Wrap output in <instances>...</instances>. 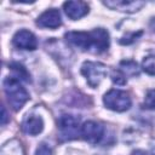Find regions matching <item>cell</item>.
Returning <instances> with one entry per match:
<instances>
[{
  "label": "cell",
  "instance_id": "52a82bcc",
  "mask_svg": "<svg viewBox=\"0 0 155 155\" xmlns=\"http://www.w3.org/2000/svg\"><path fill=\"white\" fill-rule=\"evenodd\" d=\"M12 44L17 48L29 50V51H33L38 47V40H36L35 35L27 29L18 30L12 38Z\"/></svg>",
  "mask_w": 155,
  "mask_h": 155
},
{
  "label": "cell",
  "instance_id": "6da1fadb",
  "mask_svg": "<svg viewBox=\"0 0 155 155\" xmlns=\"http://www.w3.org/2000/svg\"><path fill=\"white\" fill-rule=\"evenodd\" d=\"M64 38L69 44L93 53H102L109 47V34L103 28L91 31H68Z\"/></svg>",
  "mask_w": 155,
  "mask_h": 155
},
{
  "label": "cell",
  "instance_id": "ac0fdd59",
  "mask_svg": "<svg viewBox=\"0 0 155 155\" xmlns=\"http://www.w3.org/2000/svg\"><path fill=\"white\" fill-rule=\"evenodd\" d=\"M142 35V31H137V33H131L130 35H125L124 38H121L120 39V44H122V45H128V44H131V42H133L138 36H140Z\"/></svg>",
  "mask_w": 155,
  "mask_h": 155
},
{
  "label": "cell",
  "instance_id": "3957f363",
  "mask_svg": "<svg viewBox=\"0 0 155 155\" xmlns=\"http://www.w3.org/2000/svg\"><path fill=\"white\" fill-rule=\"evenodd\" d=\"M81 74L86 78L87 84L92 87L96 88L99 86L101 81L108 75V68L103 63L99 62H84L81 65Z\"/></svg>",
  "mask_w": 155,
  "mask_h": 155
},
{
  "label": "cell",
  "instance_id": "5b68a950",
  "mask_svg": "<svg viewBox=\"0 0 155 155\" xmlns=\"http://www.w3.org/2000/svg\"><path fill=\"white\" fill-rule=\"evenodd\" d=\"M57 127L59 132L61 140H71L78 138L79 132L81 131L79 126V119L74 115L63 114L57 120Z\"/></svg>",
  "mask_w": 155,
  "mask_h": 155
},
{
  "label": "cell",
  "instance_id": "7a4b0ae2",
  "mask_svg": "<svg viewBox=\"0 0 155 155\" xmlns=\"http://www.w3.org/2000/svg\"><path fill=\"white\" fill-rule=\"evenodd\" d=\"M4 90H5V93H6L10 105L16 111L19 110L25 104V102L29 99L28 91L21 85L19 80H17L16 78H12V76L5 78Z\"/></svg>",
  "mask_w": 155,
  "mask_h": 155
},
{
  "label": "cell",
  "instance_id": "9c48e42d",
  "mask_svg": "<svg viewBox=\"0 0 155 155\" xmlns=\"http://www.w3.org/2000/svg\"><path fill=\"white\" fill-rule=\"evenodd\" d=\"M63 10L70 19H79L88 13V5L85 1H67L63 4Z\"/></svg>",
  "mask_w": 155,
  "mask_h": 155
},
{
  "label": "cell",
  "instance_id": "2e32d148",
  "mask_svg": "<svg viewBox=\"0 0 155 155\" xmlns=\"http://www.w3.org/2000/svg\"><path fill=\"white\" fill-rule=\"evenodd\" d=\"M143 108L155 110V90H149L147 92L145 98H144V103H143Z\"/></svg>",
  "mask_w": 155,
  "mask_h": 155
},
{
  "label": "cell",
  "instance_id": "8992f818",
  "mask_svg": "<svg viewBox=\"0 0 155 155\" xmlns=\"http://www.w3.org/2000/svg\"><path fill=\"white\" fill-rule=\"evenodd\" d=\"M81 136L86 142L91 144H97L104 136V127L99 122L86 121L81 126Z\"/></svg>",
  "mask_w": 155,
  "mask_h": 155
},
{
  "label": "cell",
  "instance_id": "4fadbf2b",
  "mask_svg": "<svg viewBox=\"0 0 155 155\" xmlns=\"http://www.w3.org/2000/svg\"><path fill=\"white\" fill-rule=\"evenodd\" d=\"M120 71L125 76H138L139 75L138 64L134 61H130V59H125L120 62Z\"/></svg>",
  "mask_w": 155,
  "mask_h": 155
},
{
  "label": "cell",
  "instance_id": "8fae6325",
  "mask_svg": "<svg viewBox=\"0 0 155 155\" xmlns=\"http://www.w3.org/2000/svg\"><path fill=\"white\" fill-rule=\"evenodd\" d=\"M44 130V121L38 115H28L22 122V131L30 136H36Z\"/></svg>",
  "mask_w": 155,
  "mask_h": 155
},
{
  "label": "cell",
  "instance_id": "ba28073f",
  "mask_svg": "<svg viewBox=\"0 0 155 155\" xmlns=\"http://www.w3.org/2000/svg\"><path fill=\"white\" fill-rule=\"evenodd\" d=\"M36 24L41 28H48V29H56L62 24V18H61V13L56 8H50L46 10L45 12H42L38 19H36Z\"/></svg>",
  "mask_w": 155,
  "mask_h": 155
},
{
  "label": "cell",
  "instance_id": "44dd1931",
  "mask_svg": "<svg viewBox=\"0 0 155 155\" xmlns=\"http://www.w3.org/2000/svg\"><path fill=\"white\" fill-rule=\"evenodd\" d=\"M132 155H151V154L148 153V151H145V150L137 149V150H133V151H132Z\"/></svg>",
  "mask_w": 155,
  "mask_h": 155
},
{
  "label": "cell",
  "instance_id": "d6986e66",
  "mask_svg": "<svg viewBox=\"0 0 155 155\" xmlns=\"http://www.w3.org/2000/svg\"><path fill=\"white\" fill-rule=\"evenodd\" d=\"M35 155H52V149H51L47 144L41 143V144L36 148Z\"/></svg>",
  "mask_w": 155,
  "mask_h": 155
},
{
  "label": "cell",
  "instance_id": "ffe728a7",
  "mask_svg": "<svg viewBox=\"0 0 155 155\" xmlns=\"http://www.w3.org/2000/svg\"><path fill=\"white\" fill-rule=\"evenodd\" d=\"M1 110H2V116H1V125H5V124L7 122V113H6V109H5V107H2V108H1Z\"/></svg>",
  "mask_w": 155,
  "mask_h": 155
},
{
  "label": "cell",
  "instance_id": "277c9868",
  "mask_svg": "<svg viewBox=\"0 0 155 155\" xmlns=\"http://www.w3.org/2000/svg\"><path fill=\"white\" fill-rule=\"evenodd\" d=\"M103 103L104 105L114 111H126L131 107V97L127 92L121 91V90H110L107 92L103 97Z\"/></svg>",
  "mask_w": 155,
  "mask_h": 155
},
{
  "label": "cell",
  "instance_id": "e0dca14e",
  "mask_svg": "<svg viewBox=\"0 0 155 155\" xmlns=\"http://www.w3.org/2000/svg\"><path fill=\"white\" fill-rule=\"evenodd\" d=\"M111 80L116 85H125L126 84V78H125V75L120 70H114L111 73Z\"/></svg>",
  "mask_w": 155,
  "mask_h": 155
},
{
  "label": "cell",
  "instance_id": "7c38bea8",
  "mask_svg": "<svg viewBox=\"0 0 155 155\" xmlns=\"http://www.w3.org/2000/svg\"><path fill=\"white\" fill-rule=\"evenodd\" d=\"M10 69L12 70V73H13V75L17 80H21V81H24V82H30L31 81L30 74L23 64L18 63V62H12L10 64Z\"/></svg>",
  "mask_w": 155,
  "mask_h": 155
},
{
  "label": "cell",
  "instance_id": "9a60e30c",
  "mask_svg": "<svg viewBox=\"0 0 155 155\" xmlns=\"http://www.w3.org/2000/svg\"><path fill=\"white\" fill-rule=\"evenodd\" d=\"M1 155H23L19 144L16 140L8 142L1 149Z\"/></svg>",
  "mask_w": 155,
  "mask_h": 155
},
{
  "label": "cell",
  "instance_id": "30bf717a",
  "mask_svg": "<svg viewBox=\"0 0 155 155\" xmlns=\"http://www.w3.org/2000/svg\"><path fill=\"white\" fill-rule=\"evenodd\" d=\"M103 4L111 10H117L128 13L136 12L144 6V1H126V0H109V1H103Z\"/></svg>",
  "mask_w": 155,
  "mask_h": 155
},
{
  "label": "cell",
  "instance_id": "5bb4252c",
  "mask_svg": "<svg viewBox=\"0 0 155 155\" xmlns=\"http://www.w3.org/2000/svg\"><path fill=\"white\" fill-rule=\"evenodd\" d=\"M143 70L149 75H155V52H150L142 62Z\"/></svg>",
  "mask_w": 155,
  "mask_h": 155
},
{
  "label": "cell",
  "instance_id": "7402d4cb",
  "mask_svg": "<svg viewBox=\"0 0 155 155\" xmlns=\"http://www.w3.org/2000/svg\"><path fill=\"white\" fill-rule=\"evenodd\" d=\"M150 25H151V28L155 30V18H153V21H151V24H150Z\"/></svg>",
  "mask_w": 155,
  "mask_h": 155
}]
</instances>
